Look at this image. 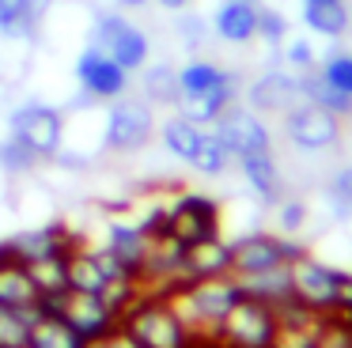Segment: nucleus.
Listing matches in <instances>:
<instances>
[{"label":"nucleus","instance_id":"f257e3e1","mask_svg":"<svg viewBox=\"0 0 352 348\" xmlns=\"http://www.w3.org/2000/svg\"><path fill=\"white\" fill-rule=\"evenodd\" d=\"M239 299H243V287H239L235 272L212 280H190V284H178L175 292H167L170 310L190 329V337H216V329Z\"/></svg>","mask_w":352,"mask_h":348},{"label":"nucleus","instance_id":"7c9ffc66","mask_svg":"<svg viewBox=\"0 0 352 348\" xmlns=\"http://www.w3.org/2000/svg\"><path fill=\"white\" fill-rule=\"evenodd\" d=\"M190 166L197 174H205V178H220V174H228L231 166H235V155H231L228 144H223L212 129H205V136H201V144H197V151H193Z\"/></svg>","mask_w":352,"mask_h":348},{"label":"nucleus","instance_id":"f03ea898","mask_svg":"<svg viewBox=\"0 0 352 348\" xmlns=\"http://www.w3.org/2000/svg\"><path fill=\"white\" fill-rule=\"evenodd\" d=\"M155 129H160V121H155V106L148 98H133L125 91L122 98L102 102V151L133 155L152 144Z\"/></svg>","mask_w":352,"mask_h":348},{"label":"nucleus","instance_id":"cd10ccee","mask_svg":"<svg viewBox=\"0 0 352 348\" xmlns=\"http://www.w3.org/2000/svg\"><path fill=\"white\" fill-rule=\"evenodd\" d=\"M299 98L322 106V110H329V113H337L341 121L352 118V95L329 87V83L318 76V68H314V72H299Z\"/></svg>","mask_w":352,"mask_h":348},{"label":"nucleus","instance_id":"a878e982","mask_svg":"<svg viewBox=\"0 0 352 348\" xmlns=\"http://www.w3.org/2000/svg\"><path fill=\"white\" fill-rule=\"evenodd\" d=\"M38 303V284L31 280V269L23 261H4L0 265V307L23 310Z\"/></svg>","mask_w":352,"mask_h":348},{"label":"nucleus","instance_id":"7ed1b4c3","mask_svg":"<svg viewBox=\"0 0 352 348\" xmlns=\"http://www.w3.org/2000/svg\"><path fill=\"white\" fill-rule=\"evenodd\" d=\"M118 322L140 340V348H190V329L178 322V314L170 310L167 295L144 292Z\"/></svg>","mask_w":352,"mask_h":348},{"label":"nucleus","instance_id":"5701e85b","mask_svg":"<svg viewBox=\"0 0 352 348\" xmlns=\"http://www.w3.org/2000/svg\"><path fill=\"white\" fill-rule=\"evenodd\" d=\"M235 102H239V80H228V83H220V87H208V91H201V95L182 98L175 110L186 113L190 121H197L201 129H208L228 106H235Z\"/></svg>","mask_w":352,"mask_h":348},{"label":"nucleus","instance_id":"f704fd0d","mask_svg":"<svg viewBox=\"0 0 352 348\" xmlns=\"http://www.w3.org/2000/svg\"><path fill=\"white\" fill-rule=\"evenodd\" d=\"M326 322H329V314H318L314 322L288 325V329H276L273 348H318V340H322V329H326Z\"/></svg>","mask_w":352,"mask_h":348},{"label":"nucleus","instance_id":"bb28decb","mask_svg":"<svg viewBox=\"0 0 352 348\" xmlns=\"http://www.w3.org/2000/svg\"><path fill=\"white\" fill-rule=\"evenodd\" d=\"M228 80H239V72H231V68L216 65V61H208V57H193L178 68V91H182V98L201 95V91H208V87H220V83H228Z\"/></svg>","mask_w":352,"mask_h":348},{"label":"nucleus","instance_id":"72a5a7b5","mask_svg":"<svg viewBox=\"0 0 352 348\" xmlns=\"http://www.w3.org/2000/svg\"><path fill=\"white\" fill-rule=\"evenodd\" d=\"M31 348H87V340L61 314H42L31 329Z\"/></svg>","mask_w":352,"mask_h":348},{"label":"nucleus","instance_id":"79ce46f5","mask_svg":"<svg viewBox=\"0 0 352 348\" xmlns=\"http://www.w3.org/2000/svg\"><path fill=\"white\" fill-rule=\"evenodd\" d=\"M208 34H212V27H208V19H201V15H193L190 8H186V12H178V42H182L186 50H201Z\"/></svg>","mask_w":352,"mask_h":348},{"label":"nucleus","instance_id":"9d476101","mask_svg":"<svg viewBox=\"0 0 352 348\" xmlns=\"http://www.w3.org/2000/svg\"><path fill=\"white\" fill-rule=\"evenodd\" d=\"M163 235L178 239L182 246H193V242H201V239H212V235H220V204H216L212 197H205V193L170 197Z\"/></svg>","mask_w":352,"mask_h":348},{"label":"nucleus","instance_id":"393cba45","mask_svg":"<svg viewBox=\"0 0 352 348\" xmlns=\"http://www.w3.org/2000/svg\"><path fill=\"white\" fill-rule=\"evenodd\" d=\"M155 133H160V144H163V151H167L170 159H178V163L190 166V159H193V151H197V144H201V136H205V129H201L197 121H190L186 113L175 110L160 129H155Z\"/></svg>","mask_w":352,"mask_h":348},{"label":"nucleus","instance_id":"dca6fc26","mask_svg":"<svg viewBox=\"0 0 352 348\" xmlns=\"http://www.w3.org/2000/svg\"><path fill=\"white\" fill-rule=\"evenodd\" d=\"M235 166H239V178H243L246 193H250L258 204L273 208V204L284 197L280 163L273 159V151H261V155H243V159H235Z\"/></svg>","mask_w":352,"mask_h":348},{"label":"nucleus","instance_id":"f8f14e48","mask_svg":"<svg viewBox=\"0 0 352 348\" xmlns=\"http://www.w3.org/2000/svg\"><path fill=\"white\" fill-rule=\"evenodd\" d=\"M208 129H212V133L228 144V151L235 159L273 151V133H269V125L261 121V113H254L250 106H239V102L228 106V110H223Z\"/></svg>","mask_w":352,"mask_h":348},{"label":"nucleus","instance_id":"f3484780","mask_svg":"<svg viewBox=\"0 0 352 348\" xmlns=\"http://www.w3.org/2000/svg\"><path fill=\"white\" fill-rule=\"evenodd\" d=\"M102 246L114 250L133 276H140V265H144V254H148V246H152V235H148L137 219L110 216L107 227H102Z\"/></svg>","mask_w":352,"mask_h":348},{"label":"nucleus","instance_id":"a19ab883","mask_svg":"<svg viewBox=\"0 0 352 348\" xmlns=\"http://www.w3.org/2000/svg\"><path fill=\"white\" fill-rule=\"evenodd\" d=\"M326 193H329V201H333V216L341 219V224L352 219V163L341 166V171L329 178Z\"/></svg>","mask_w":352,"mask_h":348},{"label":"nucleus","instance_id":"39448f33","mask_svg":"<svg viewBox=\"0 0 352 348\" xmlns=\"http://www.w3.org/2000/svg\"><path fill=\"white\" fill-rule=\"evenodd\" d=\"M8 136L27 144L38 159H57L65 144V110L38 102V98H27L8 113Z\"/></svg>","mask_w":352,"mask_h":348},{"label":"nucleus","instance_id":"c03bdc74","mask_svg":"<svg viewBox=\"0 0 352 348\" xmlns=\"http://www.w3.org/2000/svg\"><path fill=\"white\" fill-rule=\"evenodd\" d=\"M337 314L352 318V272H341V287H337Z\"/></svg>","mask_w":352,"mask_h":348},{"label":"nucleus","instance_id":"6ab92c4d","mask_svg":"<svg viewBox=\"0 0 352 348\" xmlns=\"http://www.w3.org/2000/svg\"><path fill=\"white\" fill-rule=\"evenodd\" d=\"M54 0H0V38L4 42H34Z\"/></svg>","mask_w":352,"mask_h":348},{"label":"nucleus","instance_id":"c756f323","mask_svg":"<svg viewBox=\"0 0 352 348\" xmlns=\"http://www.w3.org/2000/svg\"><path fill=\"white\" fill-rule=\"evenodd\" d=\"M38 318H42V303L23 307V310L0 307V348H27L31 345V329H34Z\"/></svg>","mask_w":352,"mask_h":348},{"label":"nucleus","instance_id":"412c9836","mask_svg":"<svg viewBox=\"0 0 352 348\" xmlns=\"http://www.w3.org/2000/svg\"><path fill=\"white\" fill-rule=\"evenodd\" d=\"M69 246H72V239H69V231H65V224L27 227V231H19L8 239L12 257L23 261V265L38 261V257H50V254H61V250H69Z\"/></svg>","mask_w":352,"mask_h":348},{"label":"nucleus","instance_id":"e433bc0d","mask_svg":"<svg viewBox=\"0 0 352 348\" xmlns=\"http://www.w3.org/2000/svg\"><path fill=\"white\" fill-rule=\"evenodd\" d=\"M38 163H42V159L34 155L27 144H19L16 136H4V140H0V171H8V174H31Z\"/></svg>","mask_w":352,"mask_h":348},{"label":"nucleus","instance_id":"473e14b6","mask_svg":"<svg viewBox=\"0 0 352 348\" xmlns=\"http://www.w3.org/2000/svg\"><path fill=\"white\" fill-rule=\"evenodd\" d=\"M27 269H31V280L38 284V295H65V292H72V287H69V250L50 254V257H38V261H31Z\"/></svg>","mask_w":352,"mask_h":348},{"label":"nucleus","instance_id":"ea45409f","mask_svg":"<svg viewBox=\"0 0 352 348\" xmlns=\"http://www.w3.org/2000/svg\"><path fill=\"white\" fill-rule=\"evenodd\" d=\"M258 38L269 50H280L288 42V15L280 8H258Z\"/></svg>","mask_w":352,"mask_h":348},{"label":"nucleus","instance_id":"6e6552de","mask_svg":"<svg viewBox=\"0 0 352 348\" xmlns=\"http://www.w3.org/2000/svg\"><path fill=\"white\" fill-rule=\"evenodd\" d=\"M216 340L228 348H273L276 340V314L269 303L258 299H239L223 325L216 329Z\"/></svg>","mask_w":352,"mask_h":348},{"label":"nucleus","instance_id":"37998d69","mask_svg":"<svg viewBox=\"0 0 352 348\" xmlns=\"http://www.w3.org/2000/svg\"><path fill=\"white\" fill-rule=\"evenodd\" d=\"M87 348H140V340L133 337L129 329H125L122 322L114 325L110 333H102V337H95V340H87Z\"/></svg>","mask_w":352,"mask_h":348},{"label":"nucleus","instance_id":"0eeeda50","mask_svg":"<svg viewBox=\"0 0 352 348\" xmlns=\"http://www.w3.org/2000/svg\"><path fill=\"white\" fill-rule=\"evenodd\" d=\"M292 269V295L314 307L318 314H337V287H341V272L337 265L314 257L311 250H299L288 261Z\"/></svg>","mask_w":352,"mask_h":348},{"label":"nucleus","instance_id":"09e8293b","mask_svg":"<svg viewBox=\"0 0 352 348\" xmlns=\"http://www.w3.org/2000/svg\"><path fill=\"white\" fill-rule=\"evenodd\" d=\"M27 348H31V345H27Z\"/></svg>","mask_w":352,"mask_h":348},{"label":"nucleus","instance_id":"c85d7f7f","mask_svg":"<svg viewBox=\"0 0 352 348\" xmlns=\"http://www.w3.org/2000/svg\"><path fill=\"white\" fill-rule=\"evenodd\" d=\"M69 287L72 292H91V295H99L107 287V276L95 265L91 246H84V242H72L69 246Z\"/></svg>","mask_w":352,"mask_h":348},{"label":"nucleus","instance_id":"4468645a","mask_svg":"<svg viewBox=\"0 0 352 348\" xmlns=\"http://www.w3.org/2000/svg\"><path fill=\"white\" fill-rule=\"evenodd\" d=\"M299 102V76L292 68H269L246 87V106L254 113H284Z\"/></svg>","mask_w":352,"mask_h":348},{"label":"nucleus","instance_id":"423d86ee","mask_svg":"<svg viewBox=\"0 0 352 348\" xmlns=\"http://www.w3.org/2000/svg\"><path fill=\"white\" fill-rule=\"evenodd\" d=\"M280 129L284 140L296 151H307V155H318V151H329L341 144V118L314 102H303V98L280 113Z\"/></svg>","mask_w":352,"mask_h":348},{"label":"nucleus","instance_id":"1a4fd4ad","mask_svg":"<svg viewBox=\"0 0 352 348\" xmlns=\"http://www.w3.org/2000/svg\"><path fill=\"white\" fill-rule=\"evenodd\" d=\"M72 76H76V87L84 91V98H91V102H110V98H122L129 91V72L91 42L76 53Z\"/></svg>","mask_w":352,"mask_h":348},{"label":"nucleus","instance_id":"20e7f679","mask_svg":"<svg viewBox=\"0 0 352 348\" xmlns=\"http://www.w3.org/2000/svg\"><path fill=\"white\" fill-rule=\"evenodd\" d=\"M87 42L99 45L107 57H114L129 76L140 72V68L148 65V57H152V42H148V34L125 12H118V8H114V12H99V15H95L91 30H87Z\"/></svg>","mask_w":352,"mask_h":348},{"label":"nucleus","instance_id":"de8ad7c7","mask_svg":"<svg viewBox=\"0 0 352 348\" xmlns=\"http://www.w3.org/2000/svg\"><path fill=\"white\" fill-rule=\"evenodd\" d=\"M299 4H311V0H299Z\"/></svg>","mask_w":352,"mask_h":348},{"label":"nucleus","instance_id":"58836bf2","mask_svg":"<svg viewBox=\"0 0 352 348\" xmlns=\"http://www.w3.org/2000/svg\"><path fill=\"white\" fill-rule=\"evenodd\" d=\"M273 216H276V231L280 235H299L307 227V219H311V208H307V201L280 197V201L273 204Z\"/></svg>","mask_w":352,"mask_h":348},{"label":"nucleus","instance_id":"b1692460","mask_svg":"<svg viewBox=\"0 0 352 348\" xmlns=\"http://www.w3.org/2000/svg\"><path fill=\"white\" fill-rule=\"evenodd\" d=\"M235 280H239V287H243L246 299L269 303V307L292 299V269H288V261L273 265V269H261V272H243V276H235Z\"/></svg>","mask_w":352,"mask_h":348},{"label":"nucleus","instance_id":"a18cd8bd","mask_svg":"<svg viewBox=\"0 0 352 348\" xmlns=\"http://www.w3.org/2000/svg\"><path fill=\"white\" fill-rule=\"evenodd\" d=\"M155 4H160L163 8V12H186V8H193V4H197V0H155Z\"/></svg>","mask_w":352,"mask_h":348},{"label":"nucleus","instance_id":"4c0bfd02","mask_svg":"<svg viewBox=\"0 0 352 348\" xmlns=\"http://www.w3.org/2000/svg\"><path fill=\"white\" fill-rule=\"evenodd\" d=\"M318 76L329 83V87L344 91V95H352V53H326V57L318 61Z\"/></svg>","mask_w":352,"mask_h":348},{"label":"nucleus","instance_id":"2f4dec72","mask_svg":"<svg viewBox=\"0 0 352 348\" xmlns=\"http://www.w3.org/2000/svg\"><path fill=\"white\" fill-rule=\"evenodd\" d=\"M144 98L152 106H178L182 91H178V68L175 65H144Z\"/></svg>","mask_w":352,"mask_h":348},{"label":"nucleus","instance_id":"9b49d317","mask_svg":"<svg viewBox=\"0 0 352 348\" xmlns=\"http://www.w3.org/2000/svg\"><path fill=\"white\" fill-rule=\"evenodd\" d=\"M307 250L303 242H296L292 235L280 231H250V235H239L231 239V272L243 276V272H261V269H273L280 261H292V257Z\"/></svg>","mask_w":352,"mask_h":348},{"label":"nucleus","instance_id":"2eb2a0df","mask_svg":"<svg viewBox=\"0 0 352 348\" xmlns=\"http://www.w3.org/2000/svg\"><path fill=\"white\" fill-rule=\"evenodd\" d=\"M61 318L84 340H95V337H102V333H110L118 325V314L102 303V295H91V292H69L65 295Z\"/></svg>","mask_w":352,"mask_h":348},{"label":"nucleus","instance_id":"ddd939ff","mask_svg":"<svg viewBox=\"0 0 352 348\" xmlns=\"http://www.w3.org/2000/svg\"><path fill=\"white\" fill-rule=\"evenodd\" d=\"M182 261H186V246L170 235H152V246L144 254V265H140V284L144 292H175L182 284Z\"/></svg>","mask_w":352,"mask_h":348},{"label":"nucleus","instance_id":"aec40b11","mask_svg":"<svg viewBox=\"0 0 352 348\" xmlns=\"http://www.w3.org/2000/svg\"><path fill=\"white\" fill-rule=\"evenodd\" d=\"M228 272H231V239L212 235V239H201V242H193V246H186L182 284H190V280L228 276Z\"/></svg>","mask_w":352,"mask_h":348},{"label":"nucleus","instance_id":"49530a36","mask_svg":"<svg viewBox=\"0 0 352 348\" xmlns=\"http://www.w3.org/2000/svg\"><path fill=\"white\" fill-rule=\"evenodd\" d=\"M152 0H114L118 12H140V8H148Z\"/></svg>","mask_w":352,"mask_h":348},{"label":"nucleus","instance_id":"4be33fe9","mask_svg":"<svg viewBox=\"0 0 352 348\" xmlns=\"http://www.w3.org/2000/svg\"><path fill=\"white\" fill-rule=\"evenodd\" d=\"M299 15H303V27L318 38H337L349 34L352 27V8L349 0H311V4H299Z\"/></svg>","mask_w":352,"mask_h":348},{"label":"nucleus","instance_id":"c9c22d12","mask_svg":"<svg viewBox=\"0 0 352 348\" xmlns=\"http://www.w3.org/2000/svg\"><path fill=\"white\" fill-rule=\"evenodd\" d=\"M284 50V65L292 68V72H314V68H318V50H314V42L307 34H288V42L280 45Z\"/></svg>","mask_w":352,"mask_h":348},{"label":"nucleus","instance_id":"a211bd4d","mask_svg":"<svg viewBox=\"0 0 352 348\" xmlns=\"http://www.w3.org/2000/svg\"><path fill=\"white\" fill-rule=\"evenodd\" d=\"M258 0H223L212 12V34L228 45H250L258 38Z\"/></svg>","mask_w":352,"mask_h":348}]
</instances>
